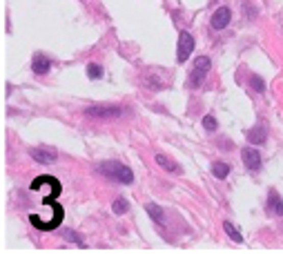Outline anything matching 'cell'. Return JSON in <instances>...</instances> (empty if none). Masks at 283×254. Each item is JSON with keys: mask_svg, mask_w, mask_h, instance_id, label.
Wrapping results in <instances>:
<instances>
[{"mask_svg": "<svg viewBox=\"0 0 283 254\" xmlns=\"http://www.w3.org/2000/svg\"><path fill=\"white\" fill-rule=\"evenodd\" d=\"M96 174L105 176L107 181L121 183V185H132L134 183V172L127 165L119 163V160H103V163H98Z\"/></svg>", "mask_w": 283, "mask_h": 254, "instance_id": "obj_1", "label": "cell"}, {"mask_svg": "<svg viewBox=\"0 0 283 254\" xmlns=\"http://www.w3.org/2000/svg\"><path fill=\"white\" fill-rule=\"evenodd\" d=\"M83 114L96 121H114L125 116V109L119 107V105H91V107H85Z\"/></svg>", "mask_w": 283, "mask_h": 254, "instance_id": "obj_2", "label": "cell"}, {"mask_svg": "<svg viewBox=\"0 0 283 254\" xmlns=\"http://www.w3.org/2000/svg\"><path fill=\"white\" fill-rule=\"evenodd\" d=\"M210 67H212V60L207 58V56H199V58L194 60V67H192V72H190V78H187V85L192 89H199L203 83H205V76H207V72H210Z\"/></svg>", "mask_w": 283, "mask_h": 254, "instance_id": "obj_3", "label": "cell"}, {"mask_svg": "<svg viewBox=\"0 0 283 254\" xmlns=\"http://www.w3.org/2000/svg\"><path fill=\"white\" fill-rule=\"evenodd\" d=\"M194 52V36L190 32H181L178 34V47H176V60L178 63H185Z\"/></svg>", "mask_w": 283, "mask_h": 254, "instance_id": "obj_4", "label": "cell"}, {"mask_svg": "<svg viewBox=\"0 0 283 254\" xmlns=\"http://www.w3.org/2000/svg\"><path fill=\"white\" fill-rule=\"evenodd\" d=\"M241 158H243V165L248 167L250 172H259L261 170V154H259V150H254V147H243Z\"/></svg>", "mask_w": 283, "mask_h": 254, "instance_id": "obj_5", "label": "cell"}, {"mask_svg": "<svg viewBox=\"0 0 283 254\" xmlns=\"http://www.w3.org/2000/svg\"><path fill=\"white\" fill-rule=\"evenodd\" d=\"M230 20H232V11L227 9V7H219L212 14L210 25H212V29H217V32H223L227 25H230Z\"/></svg>", "mask_w": 283, "mask_h": 254, "instance_id": "obj_6", "label": "cell"}, {"mask_svg": "<svg viewBox=\"0 0 283 254\" xmlns=\"http://www.w3.org/2000/svg\"><path fill=\"white\" fill-rule=\"evenodd\" d=\"M32 158L36 160V163H42V165H52V163H56V150H52V147H34L32 152Z\"/></svg>", "mask_w": 283, "mask_h": 254, "instance_id": "obj_7", "label": "cell"}, {"mask_svg": "<svg viewBox=\"0 0 283 254\" xmlns=\"http://www.w3.org/2000/svg\"><path fill=\"white\" fill-rule=\"evenodd\" d=\"M49 70H52V60H49L45 54H34V58H32V72L36 74V76H45Z\"/></svg>", "mask_w": 283, "mask_h": 254, "instance_id": "obj_8", "label": "cell"}, {"mask_svg": "<svg viewBox=\"0 0 283 254\" xmlns=\"http://www.w3.org/2000/svg\"><path fill=\"white\" fill-rule=\"evenodd\" d=\"M266 138H268V127L263 125V123L254 125L248 132V141H250L252 145H263V143H266Z\"/></svg>", "mask_w": 283, "mask_h": 254, "instance_id": "obj_9", "label": "cell"}, {"mask_svg": "<svg viewBox=\"0 0 283 254\" xmlns=\"http://www.w3.org/2000/svg\"><path fill=\"white\" fill-rule=\"evenodd\" d=\"M154 158H156V163L161 165L165 172H172V174H176V176H178V174H183V167L178 165L176 160L168 158V156H165V154H156V156H154Z\"/></svg>", "mask_w": 283, "mask_h": 254, "instance_id": "obj_10", "label": "cell"}, {"mask_svg": "<svg viewBox=\"0 0 283 254\" xmlns=\"http://www.w3.org/2000/svg\"><path fill=\"white\" fill-rule=\"evenodd\" d=\"M145 212L150 214V219L156 223V225L165 227V210H163L161 205H156V203H147V205H145Z\"/></svg>", "mask_w": 283, "mask_h": 254, "instance_id": "obj_11", "label": "cell"}, {"mask_svg": "<svg viewBox=\"0 0 283 254\" xmlns=\"http://www.w3.org/2000/svg\"><path fill=\"white\" fill-rule=\"evenodd\" d=\"M268 210H270V214L283 216V199L276 194V190H270V194H268Z\"/></svg>", "mask_w": 283, "mask_h": 254, "instance_id": "obj_12", "label": "cell"}, {"mask_svg": "<svg viewBox=\"0 0 283 254\" xmlns=\"http://www.w3.org/2000/svg\"><path fill=\"white\" fill-rule=\"evenodd\" d=\"M210 172L214 174V178H219V181H223V178H227V174H230V165L223 163V160H214Z\"/></svg>", "mask_w": 283, "mask_h": 254, "instance_id": "obj_13", "label": "cell"}, {"mask_svg": "<svg viewBox=\"0 0 283 254\" xmlns=\"http://www.w3.org/2000/svg\"><path fill=\"white\" fill-rule=\"evenodd\" d=\"M223 230H225V234L227 237H230L232 241H234V243H243V234L237 230L234 225H232L230 221H223Z\"/></svg>", "mask_w": 283, "mask_h": 254, "instance_id": "obj_14", "label": "cell"}, {"mask_svg": "<svg viewBox=\"0 0 283 254\" xmlns=\"http://www.w3.org/2000/svg\"><path fill=\"white\" fill-rule=\"evenodd\" d=\"M127 210H130V203L123 199V196H119V199H116V201L112 203V212H114V214H119V216H121V214H125Z\"/></svg>", "mask_w": 283, "mask_h": 254, "instance_id": "obj_15", "label": "cell"}, {"mask_svg": "<svg viewBox=\"0 0 283 254\" xmlns=\"http://www.w3.org/2000/svg\"><path fill=\"white\" fill-rule=\"evenodd\" d=\"M85 72H87V78H89V80H98V78H103V67L98 65V63H89Z\"/></svg>", "mask_w": 283, "mask_h": 254, "instance_id": "obj_16", "label": "cell"}, {"mask_svg": "<svg viewBox=\"0 0 283 254\" xmlns=\"http://www.w3.org/2000/svg\"><path fill=\"white\" fill-rule=\"evenodd\" d=\"M203 127H205V132H210V134H214L219 129V123H217V119H214L212 114H207L205 119H203Z\"/></svg>", "mask_w": 283, "mask_h": 254, "instance_id": "obj_17", "label": "cell"}, {"mask_svg": "<svg viewBox=\"0 0 283 254\" xmlns=\"http://www.w3.org/2000/svg\"><path fill=\"white\" fill-rule=\"evenodd\" d=\"M250 87L254 89V91H259V94H263L266 91V83L259 78V76H254V74H250Z\"/></svg>", "mask_w": 283, "mask_h": 254, "instance_id": "obj_18", "label": "cell"}, {"mask_svg": "<svg viewBox=\"0 0 283 254\" xmlns=\"http://www.w3.org/2000/svg\"><path fill=\"white\" fill-rule=\"evenodd\" d=\"M65 239H67V241H72V243H76L78 247H85L83 237H81V234H76L74 230H65Z\"/></svg>", "mask_w": 283, "mask_h": 254, "instance_id": "obj_19", "label": "cell"}, {"mask_svg": "<svg viewBox=\"0 0 283 254\" xmlns=\"http://www.w3.org/2000/svg\"><path fill=\"white\" fill-rule=\"evenodd\" d=\"M210 3H217V0H210Z\"/></svg>", "mask_w": 283, "mask_h": 254, "instance_id": "obj_20", "label": "cell"}]
</instances>
